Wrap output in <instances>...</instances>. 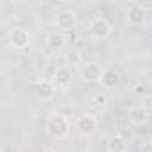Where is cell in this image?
I'll use <instances>...</instances> for the list:
<instances>
[{
  "label": "cell",
  "mask_w": 152,
  "mask_h": 152,
  "mask_svg": "<svg viewBox=\"0 0 152 152\" xmlns=\"http://www.w3.org/2000/svg\"><path fill=\"white\" fill-rule=\"evenodd\" d=\"M45 132L52 140H63L70 134V122L61 113H52L45 122Z\"/></svg>",
  "instance_id": "6da1fadb"
},
{
  "label": "cell",
  "mask_w": 152,
  "mask_h": 152,
  "mask_svg": "<svg viewBox=\"0 0 152 152\" xmlns=\"http://www.w3.org/2000/svg\"><path fill=\"white\" fill-rule=\"evenodd\" d=\"M88 32H90V36H91L93 39L102 41V39H107V38L111 36L113 27H111V23H109L104 16H95V18L90 22V25H88Z\"/></svg>",
  "instance_id": "7a4b0ae2"
},
{
  "label": "cell",
  "mask_w": 152,
  "mask_h": 152,
  "mask_svg": "<svg viewBox=\"0 0 152 152\" xmlns=\"http://www.w3.org/2000/svg\"><path fill=\"white\" fill-rule=\"evenodd\" d=\"M7 39H9V45L15 48V50H25L31 43V32L25 29V27H20V25H15L9 29V34H7Z\"/></svg>",
  "instance_id": "3957f363"
},
{
  "label": "cell",
  "mask_w": 152,
  "mask_h": 152,
  "mask_svg": "<svg viewBox=\"0 0 152 152\" xmlns=\"http://www.w3.org/2000/svg\"><path fill=\"white\" fill-rule=\"evenodd\" d=\"M32 91L34 95L43 100V102H48L56 97V84L54 81H48V79H41V81H36L32 83Z\"/></svg>",
  "instance_id": "277c9868"
},
{
  "label": "cell",
  "mask_w": 152,
  "mask_h": 152,
  "mask_svg": "<svg viewBox=\"0 0 152 152\" xmlns=\"http://www.w3.org/2000/svg\"><path fill=\"white\" fill-rule=\"evenodd\" d=\"M102 73H104V68L97 61H88L81 66V77L86 83H100Z\"/></svg>",
  "instance_id": "5b68a950"
},
{
  "label": "cell",
  "mask_w": 152,
  "mask_h": 152,
  "mask_svg": "<svg viewBox=\"0 0 152 152\" xmlns=\"http://www.w3.org/2000/svg\"><path fill=\"white\" fill-rule=\"evenodd\" d=\"M56 25L61 32H68V31H73L77 27V15H75L72 9H64V11H59L57 16H56Z\"/></svg>",
  "instance_id": "8992f818"
},
{
  "label": "cell",
  "mask_w": 152,
  "mask_h": 152,
  "mask_svg": "<svg viewBox=\"0 0 152 152\" xmlns=\"http://www.w3.org/2000/svg\"><path fill=\"white\" fill-rule=\"evenodd\" d=\"M99 127V122L93 115H81L75 120V129L81 136H91Z\"/></svg>",
  "instance_id": "52a82bcc"
},
{
  "label": "cell",
  "mask_w": 152,
  "mask_h": 152,
  "mask_svg": "<svg viewBox=\"0 0 152 152\" xmlns=\"http://www.w3.org/2000/svg\"><path fill=\"white\" fill-rule=\"evenodd\" d=\"M45 45L52 52H61L64 48V45H66V34L61 32V31H52L45 38Z\"/></svg>",
  "instance_id": "ba28073f"
},
{
  "label": "cell",
  "mask_w": 152,
  "mask_h": 152,
  "mask_svg": "<svg viewBox=\"0 0 152 152\" xmlns=\"http://www.w3.org/2000/svg\"><path fill=\"white\" fill-rule=\"evenodd\" d=\"M52 81H54V84H56V86H61V88L70 86V84H72V81H73V72H72V68L63 66V68L56 70V72H54V75H52Z\"/></svg>",
  "instance_id": "9c48e42d"
},
{
  "label": "cell",
  "mask_w": 152,
  "mask_h": 152,
  "mask_svg": "<svg viewBox=\"0 0 152 152\" xmlns=\"http://www.w3.org/2000/svg\"><path fill=\"white\" fill-rule=\"evenodd\" d=\"M120 81H122L120 73H118L116 70H113V68H109V70H104V73H102V79H100L102 86H104V88H109V90H115L116 86H120Z\"/></svg>",
  "instance_id": "30bf717a"
},
{
  "label": "cell",
  "mask_w": 152,
  "mask_h": 152,
  "mask_svg": "<svg viewBox=\"0 0 152 152\" xmlns=\"http://www.w3.org/2000/svg\"><path fill=\"white\" fill-rule=\"evenodd\" d=\"M127 116H129V122H131V124H134V125H141V124L147 122L148 113H147V109H145L143 106H132V107H129Z\"/></svg>",
  "instance_id": "8fae6325"
},
{
  "label": "cell",
  "mask_w": 152,
  "mask_h": 152,
  "mask_svg": "<svg viewBox=\"0 0 152 152\" xmlns=\"http://www.w3.org/2000/svg\"><path fill=\"white\" fill-rule=\"evenodd\" d=\"M145 16H147L145 9L141 6H138V4H132L129 7V11H127V20H129L131 25H141L145 22Z\"/></svg>",
  "instance_id": "7c38bea8"
},
{
  "label": "cell",
  "mask_w": 152,
  "mask_h": 152,
  "mask_svg": "<svg viewBox=\"0 0 152 152\" xmlns=\"http://www.w3.org/2000/svg\"><path fill=\"white\" fill-rule=\"evenodd\" d=\"M127 150V140L122 134H111L107 140V152H125Z\"/></svg>",
  "instance_id": "4fadbf2b"
},
{
  "label": "cell",
  "mask_w": 152,
  "mask_h": 152,
  "mask_svg": "<svg viewBox=\"0 0 152 152\" xmlns=\"http://www.w3.org/2000/svg\"><path fill=\"white\" fill-rule=\"evenodd\" d=\"M107 104H109V97L106 93H102V91L91 95V99H90V106H93L95 109H106Z\"/></svg>",
  "instance_id": "5bb4252c"
},
{
  "label": "cell",
  "mask_w": 152,
  "mask_h": 152,
  "mask_svg": "<svg viewBox=\"0 0 152 152\" xmlns=\"http://www.w3.org/2000/svg\"><path fill=\"white\" fill-rule=\"evenodd\" d=\"M66 66L68 68H77V66H83V57H81V52L79 50H72L66 54Z\"/></svg>",
  "instance_id": "9a60e30c"
},
{
  "label": "cell",
  "mask_w": 152,
  "mask_h": 152,
  "mask_svg": "<svg viewBox=\"0 0 152 152\" xmlns=\"http://www.w3.org/2000/svg\"><path fill=\"white\" fill-rule=\"evenodd\" d=\"M140 152H152V141H145L140 148Z\"/></svg>",
  "instance_id": "2e32d148"
},
{
  "label": "cell",
  "mask_w": 152,
  "mask_h": 152,
  "mask_svg": "<svg viewBox=\"0 0 152 152\" xmlns=\"http://www.w3.org/2000/svg\"><path fill=\"white\" fill-rule=\"evenodd\" d=\"M150 31H152V29H150Z\"/></svg>",
  "instance_id": "e0dca14e"
}]
</instances>
